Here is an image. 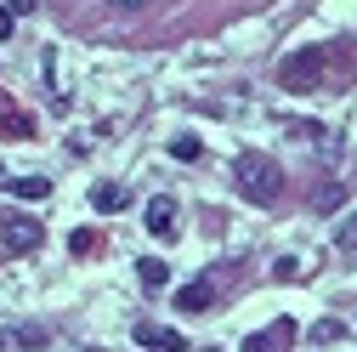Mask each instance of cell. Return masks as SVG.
<instances>
[{
    "mask_svg": "<svg viewBox=\"0 0 357 352\" xmlns=\"http://www.w3.org/2000/svg\"><path fill=\"white\" fill-rule=\"evenodd\" d=\"M12 34V12H6V0H0V40Z\"/></svg>",
    "mask_w": 357,
    "mask_h": 352,
    "instance_id": "5bb4252c",
    "label": "cell"
},
{
    "mask_svg": "<svg viewBox=\"0 0 357 352\" xmlns=\"http://www.w3.org/2000/svg\"><path fill=\"white\" fill-rule=\"evenodd\" d=\"M170 154H176V159H188V165H193V159H199L204 148H199V137H176V142H170Z\"/></svg>",
    "mask_w": 357,
    "mask_h": 352,
    "instance_id": "7c38bea8",
    "label": "cell"
},
{
    "mask_svg": "<svg viewBox=\"0 0 357 352\" xmlns=\"http://www.w3.org/2000/svg\"><path fill=\"white\" fill-rule=\"evenodd\" d=\"M17 199H46L52 193V182H46V176H12V182H6Z\"/></svg>",
    "mask_w": 357,
    "mask_h": 352,
    "instance_id": "30bf717a",
    "label": "cell"
},
{
    "mask_svg": "<svg viewBox=\"0 0 357 352\" xmlns=\"http://www.w3.org/2000/svg\"><path fill=\"white\" fill-rule=\"evenodd\" d=\"M0 244L6 250H34L40 244V222L34 216H17V210H0Z\"/></svg>",
    "mask_w": 357,
    "mask_h": 352,
    "instance_id": "3957f363",
    "label": "cell"
},
{
    "mask_svg": "<svg viewBox=\"0 0 357 352\" xmlns=\"http://www.w3.org/2000/svg\"><path fill=\"white\" fill-rule=\"evenodd\" d=\"M0 137L29 142V137H34V114H12V108H6V119H0Z\"/></svg>",
    "mask_w": 357,
    "mask_h": 352,
    "instance_id": "ba28073f",
    "label": "cell"
},
{
    "mask_svg": "<svg viewBox=\"0 0 357 352\" xmlns=\"http://www.w3.org/2000/svg\"><path fill=\"white\" fill-rule=\"evenodd\" d=\"M137 273H142V290H165V284H170V267H165V261H153V256L142 261Z\"/></svg>",
    "mask_w": 357,
    "mask_h": 352,
    "instance_id": "8fae6325",
    "label": "cell"
},
{
    "mask_svg": "<svg viewBox=\"0 0 357 352\" xmlns=\"http://www.w3.org/2000/svg\"><path fill=\"white\" fill-rule=\"evenodd\" d=\"M148 233H153V239H176V233H182V228H176V199H170V193H159V199L148 205Z\"/></svg>",
    "mask_w": 357,
    "mask_h": 352,
    "instance_id": "5b68a950",
    "label": "cell"
},
{
    "mask_svg": "<svg viewBox=\"0 0 357 352\" xmlns=\"http://www.w3.org/2000/svg\"><path fill=\"white\" fill-rule=\"evenodd\" d=\"M278 80L284 91H318V85L329 80V46H301L278 63Z\"/></svg>",
    "mask_w": 357,
    "mask_h": 352,
    "instance_id": "7a4b0ae2",
    "label": "cell"
},
{
    "mask_svg": "<svg viewBox=\"0 0 357 352\" xmlns=\"http://www.w3.org/2000/svg\"><path fill=\"white\" fill-rule=\"evenodd\" d=\"M210 301H215V290H210L204 279H193V284H182V290H176V313H204Z\"/></svg>",
    "mask_w": 357,
    "mask_h": 352,
    "instance_id": "52a82bcc",
    "label": "cell"
},
{
    "mask_svg": "<svg viewBox=\"0 0 357 352\" xmlns=\"http://www.w3.org/2000/svg\"><path fill=\"white\" fill-rule=\"evenodd\" d=\"M130 335H137V346H148V352H182V346H188L182 335H176V330H165V324H137Z\"/></svg>",
    "mask_w": 357,
    "mask_h": 352,
    "instance_id": "8992f818",
    "label": "cell"
},
{
    "mask_svg": "<svg viewBox=\"0 0 357 352\" xmlns=\"http://www.w3.org/2000/svg\"><path fill=\"white\" fill-rule=\"evenodd\" d=\"M6 12H12V17H29V12H34V0H6Z\"/></svg>",
    "mask_w": 357,
    "mask_h": 352,
    "instance_id": "4fadbf2b",
    "label": "cell"
},
{
    "mask_svg": "<svg viewBox=\"0 0 357 352\" xmlns=\"http://www.w3.org/2000/svg\"><path fill=\"white\" fill-rule=\"evenodd\" d=\"M125 199H130V193H125V188H114V182H97V188H91V205H97V210H108V216H114V210H125Z\"/></svg>",
    "mask_w": 357,
    "mask_h": 352,
    "instance_id": "9c48e42d",
    "label": "cell"
},
{
    "mask_svg": "<svg viewBox=\"0 0 357 352\" xmlns=\"http://www.w3.org/2000/svg\"><path fill=\"white\" fill-rule=\"evenodd\" d=\"M284 346H295V318H278V324L244 335V352H284Z\"/></svg>",
    "mask_w": 357,
    "mask_h": 352,
    "instance_id": "277c9868",
    "label": "cell"
},
{
    "mask_svg": "<svg viewBox=\"0 0 357 352\" xmlns=\"http://www.w3.org/2000/svg\"><path fill=\"white\" fill-rule=\"evenodd\" d=\"M0 182H6V170H0Z\"/></svg>",
    "mask_w": 357,
    "mask_h": 352,
    "instance_id": "2e32d148",
    "label": "cell"
},
{
    "mask_svg": "<svg viewBox=\"0 0 357 352\" xmlns=\"http://www.w3.org/2000/svg\"><path fill=\"white\" fill-rule=\"evenodd\" d=\"M114 6H119V12H137V6H142V0H114Z\"/></svg>",
    "mask_w": 357,
    "mask_h": 352,
    "instance_id": "9a60e30c",
    "label": "cell"
},
{
    "mask_svg": "<svg viewBox=\"0 0 357 352\" xmlns=\"http://www.w3.org/2000/svg\"><path fill=\"white\" fill-rule=\"evenodd\" d=\"M233 182L250 205H278L284 199V170L278 159H266V154H238L233 159Z\"/></svg>",
    "mask_w": 357,
    "mask_h": 352,
    "instance_id": "6da1fadb",
    "label": "cell"
}]
</instances>
